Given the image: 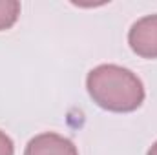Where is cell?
I'll use <instances>...</instances> for the list:
<instances>
[{
  "mask_svg": "<svg viewBox=\"0 0 157 155\" xmlns=\"http://www.w3.org/2000/svg\"><path fill=\"white\" fill-rule=\"evenodd\" d=\"M86 88L93 102L108 112L130 113L144 102V86L141 78L117 64H101L93 68L88 73Z\"/></svg>",
  "mask_w": 157,
  "mask_h": 155,
  "instance_id": "6da1fadb",
  "label": "cell"
},
{
  "mask_svg": "<svg viewBox=\"0 0 157 155\" xmlns=\"http://www.w3.org/2000/svg\"><path fill=\"white\" fill-rule=\"evenodd\" d=\"M128 44L143 59H157V15L139 18L128 31Z\"/></svg>",
  "mask_w": 157,
  "mask_h": 155,
  "instance_id": "7a4b0ae2",
  "label": "cell"
},
{
  "mask_svg": "<svg viewBox=\"0 0 157 155\" xmlns=\"http://www.w3.org/2000/svg\"><path fill=\"white\" fill-rule=\"evenodd\" d=\"M24 155H78V152L70 139L53 131H46L28 142Z\"/></svg>",
  "mask_w": 157,
  "mask_h": 155,
  "instance_id": "3957f363",
  "label": "cell"
},
{
  "mask_svg": "<svg viewBox=\"0 0 157 155\" xmlns=\"http://www.w3.org/2000/svg\"><path fill=\"white\" fill-rule=\"evenodd\" d=\"M20 15V2L17 0H0V31L9 29Z\"/></svg>",
  "mask_w": 157,
  "mask_h": 155,
  "instance_id": "277c9868",
  "label": "cell"
},
{
  "mask_svg": "<svg viewBox=\"0 0 157 155\" xmlns=\"http://www.w3.org/2000/svg\"><path fill=\"white\" fill-rule=\"evenodd\" d=\"M0 155H15L13 141H11L9 135H6L4 131H0Z\"/></svg>",
  "mask_w": 157,
  "mask_h": 155,
  "instance_id": "5b68a950",
  "label": "cell"
},
{
  "mask_svg": "<svg viewBox=\"0 0 157 155\" xmlns=\"http://www.w3.org/2000/svg\"><path fill=\"white\" fill-rule=\"evenodd\" d=\"M146 155H157V142L152 144V148L148 150V153H146Z\"/></svg>",
  "mask_w": 157,
  "mask_h": 155,
  "instance_id": "8992f818",
  "label": "cell"
}]
</instances>
